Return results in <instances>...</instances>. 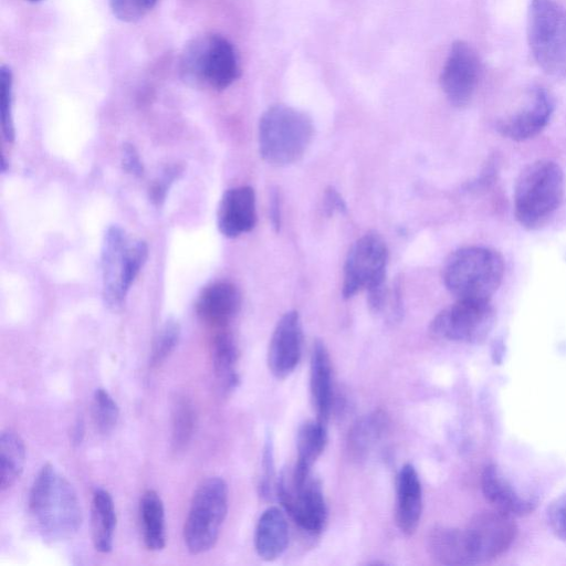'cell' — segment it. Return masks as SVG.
Returning <instances> with one entry per match:
<instances>
[{
	"label": "cell",
	"mask_w": 566,
	"mask_h": 566,
	"mask_svg": "<svg viewBox=\"0 0 566 566\" xmlns=\"http://www.w3.org/2000/svg\"><path fill=\"white\" fill-rule=\"evenodd\" d=\"M388 250L376 233H366L350 248L345 265L343 296L349 298L357 292H366L385 285Z\"/></svg>",
	"instance_id": "9c48e42d"
},
{
	"label": "cell",
	"mask_w": 566,
	"mask_h": 566,
	"mask_svg": "<svg viewBox=\"0 0 566 566\" xmlns=\"http://www.w3.org/2000/svg\"><path fill=\"white\" fill-rule=\"evenodd\" d=\"M554 112V99L542 86H534L524 103L497 122L499 132L512 140H525L539 134Z\"/></svg>",
	"instance_id": "4fadbf2b"
},
{
	"label": "cell",
	"mask_w": 566,
	"mask_h": 566,
	"mask_svg": "<svg viewBox=\"0 0 566 566\" xmlns=\"http://www.w3.org/2000/svg\"><path fill=\"white\" fill-rule=\"evenodd\" d=\"M12 71L8 65L3 64L0 67V119L2 135L8 143H12L15 137L12 115Z\"/></svg>",
	"instance_id": "1f68e13d"
},
{
	"label": "cell",
	"mask_w": 566,
	"mask_h": 566,
	"mask_svg": "<svg viewBox=\"0 0 566 566\" xmlns=\"http://www.w3.org/2000/svg\"><path fill=\"white\" fill-rule=\"evenodd\" d=\"M270 218L272 227L275 229V231H279L281 226V200L276 190H273L271 193Z\"/></svg>",
	"instance_id": "ab89813d"
},
{
	"label": "cell",
	"mask_w": 566,
	"mask_h": 566,
	"mask_svg": "<svg viewBox=\"0 0 566 566\" xmlns=\"http://www.w3.org/2000/svg\"><path fill=\"white\" fill-rule=\"evenodd\" d=\"M504 273L502 256L483 247L454 251L443 268L446 287L457 300H490Z\"/></svg>",
	"instance_id": "277c9868"
},
{
	"label": "cell",
	"mask_w": 566,
	"mask_h": 566,
	"mask_svg": "<svg viewBox=\"0 0 566 566\" xmlns=\"http://www.w3.org/2000/svg\"><path fill=\"white\" fill-rule=\"evenodd\" d=\"M122 167L127 172L135 177L144 175V165L140 160L136 147L130 143H125L122 146Z\"/></svg>",
	"instance_id": "74e56055"
},
{
	"label": "cell",
	"mask_w": 566,
	"mask_h": 566,
	"mask_svg": "<svg viewBox=\"0 0 566 566\" xmlns=\"http://www.w3.org/2000/svg\"><path fill=\"white\" fill-rule=\"evenodd\" d=\"M564 174L551 160L528 165L520 175L514 191V212L525 228L544 224L559 207L564 196Z\"/></svg>",
	"instance_id": "5b68a950"
},
{
	"label": "cell",
	"mask_w": 566,
	"mask_h": 566,
	"mask_svg": "<svg viewBox=\"0 0 566 566\" xmlns=\"http://www.w3.org/2000/svg\"><path fill=\"white\" fill-rule=\"evenodd\" d=\"M513 517L493 509L470 520L464 532L476 564L496 558L511 546L517 531Z\"/></svg>",
	"instance_id": "8fae6325"
},
{
	"label": "cell",
	"mask_w": 566,
	"mask_h": 566,
	"mask_svg": "<svg viewBox=\"0 0 566 566\" xmlns=\"http://www.w3.org/2000/svg\"><path fill=\"white\" fill-rule=\"evenodd\" d=\"M387 417L381 411L371 412L358 420L348 433V449L356 458L366 455L384 434Z\"/></svg>",
	"instance_id": "83f0119b"
},
{
	"label": "cell",
	"mask_w": 566,
	"mask_h": 566,
	"mask_svg": "<svg viewBox=\"0 0 566 566\" xmlns=\"http://www.w3.org/2000/svg\"><path fill=\"white\" fill-rule=\"evenodd\" d=\"M233 44L218 33H205L188 42L179 60V75L188 85L222 91L240 76Z\"/></svg>",
	"instance_id": "7a4b0ae2"
},
{
	"label": "cell",
	"mask_w": 566,
	"mask_h": 566,
	"mask_svg": "<svg viewBox=\"0 0 566 566\" xmlns=\"http://www.w3.org/2000/svg\"><path fill=\"white\" fill-rule=\"evenodd\" d=\"M84 436L83 421L77 420L71 431V440L73 444H80Z\"/></svg>",
	"instance_id": "60d3db41"
},
{
	"label": "cell",
	"mask_w": 566,
	"mask_h": 566,
	"mask_svg": "<svg viewBox=\"0 0 566 566\" xmlns=\"http://www.w3.org/2000/svg\"><path fill=\"white\" fill-rule=\"evenodd\" d=\"M256 223L254 190L249 186L228 189L217 211V226L227 238H237L251 231Z\"/></svg>",
	"instance_id": "2e32d148"
},
{
	"label": "cell",
	"mask_w": 566,
	"mask_h": 566,
	"mask_svg": "<svg viewBox=\"0 0 566 566\" xmlns=\"http://www.w3.org/2000/svg\"><path fill=\"white\" fill-rule=\"evenodd\" d=\"M184 171V167L179 164L167 166L161 176L149 188V199L155 206H160L167 196L168 189L177 180Z\"/></svg>",
	"instance_id": "d590c367"
},
{
	"label": "cell",
	"mask_w": 566,
	"mask_h": 566,
	"mask_svg": "<svg viewBox=\"0 0 566 566\" xmlns=\"http://www.w3.org/2000/svg\"><path fill=\"white\" fill-rule=\"evenodd\" d=\"M25 463V447L19 433L10 428L0 437V469L2 491L10 489L20 478Z\"/></svg>",
	"instance_id": "4316f807"
},
{
	"label": "cell",
	"mask_w": 566,
	"mask_h": 566,
	"mask_svg": "<svg viewBox=\"0 0 566 566\" xmlns=\"http://www.w3.org/2000/svg\"><path fill=\"white\" fill-rule=\"evenodd\" d=\"M310 390L316 419L327 423L333 403L332 365L322 340H315L311 355Z\"/></svg>",
	"instance_id": "ffe728a7"
},
{
	"label": "cell",
	"mask_w": 566,
	"mask_h": 566,
	"mask_svg": "<svg viewBox=\"0 0 566 566\" xmlns=\"http://www.w3.org/2000/svg\"><path fill=\"white\" fill-rule=\"evenodd\" d=\"M422 512V488L415 467L407 463L397 476L396 523L401 533L412 535Z\"/></svg>",
	"instance_id": "d6986e66"
},
{
	"label": "cell",
	"mask_w": 566,
	"mask_h": 566,
	"mask_svg": "<svg viewBox=\"0 0 566 566\" xmlns=\"http://www.w3.org/2000/svg\"><path fill=\"white\" fill-rule=\"evenodd\" d=\"M289 544V525L282 510L268 507L255 526L254 547L260 558L271 562L279 558Z\"/></svg>",
	"instance_id": "7402d4cb"
},
{
	"label": "cell",
	"mask_w": 566,
	"mask_h": 566,
	"mask_svg": "<svg viewBox=\"0 0 566 566\" xmlns=\"http://www.w3.org/2000/svg\"><path fill=\"white\" fill-rule=\"evenodd\" d=\"M430 556L443 565H475L464 528L436 526L427 536Z\"/></svg>",
	"instance_id": "44dd1931"
},
{
	"label": "cell",
	"mask_w": 566,
	"mask_h": 566,
	"mask_svg": "<svg viewBox=\"0 0 566 566\" xmlns=\"http://www.w3.org/2000/svg\"><path fill=\"white\" fill-rule=\"evenodd\" d=\"M313 134V122L307 114L284 104L273 105L259 122L260 155L275 166L293 164L303 157Z\"/></svg>",
	"instance_id": "3957f363"
},
{
	"label": "cell",
	"mask_w": 566,
	"mask_h": 566,
	"mask_svg": "<svg viewBox=\"0 0 566 566\" xmlns=\"http://www.w3.org/2000/svg\"><path fill=\"white\" fill-rule=\"evenodd\" d=\"M528 44L538 66L548 75L566 78V10L555 0H531Z\"/></svg>",
	"instance_id": "8992f818"
},
{
	"label": "cell",
	"mask_w": 566,
	"mask_h": 566,
	"mask_svg": "<svg viewBox=\"0 0 566 566\" xmlns=\"http://www.w3.org/2000/svg\"><path fill=\"white\" fill-rule=\"evenodd\" d=\"M139 515L145 546L153 552L161 551L166 545L165 507L156 491L144 492Z\"/></svg>",
	"instance_id": "484cf974"
},
{
	"label": "cell",
	"mask_w": 566,
	"mask_h": 566,
	"mask_svg": "<svg viewBox=\"0 0 566 566\" xmlns=\"http://www.w3.org/2000/svg\"><path fill=\"white\" fill-rule=\"evenodd\" d=\"M241 295L238 287L227 281L205 286L196 301L198 317L211 327L224 329L240 310Z\"/></svg>",
	"instance_id": "e0dca14e"
},
{
	"label": "cell",
	"mask_w": 566,
	"mask_h": 566,
	"mask_svg": "<svg viewBox=\"0 0 566 566\" xmlns=\"http://www.w3.org/2000/svg\"><path fill=\"white\" fill-rule=\"evenodd\" d=\"M324 207L328 216L333 214L334 212H344L346 210L345 201L336 191V189L332 187L325 191Z\"/></svg>",
	"instance_id": "f35d334b"
},
{
	"label": "cell",
	"mask_w": 566,
	"mask_h": 566,
	"mask_svg": "<svg viewBox=\"0 0 566 566\" xmlns=\"http://www.w3.org/2000/svg\"><path fill=\"white\" fill-rule=\"evenodd\" d=\"M92 541L99 553H109L113 549L116 530L115 504L109 492L96 488L92 497Z\"/></svg>",
	"instance_id": "cb8c5ba5"
},
{
	"label": "cell",
	"mask_w": 566,
	"mask_h": 566,
	"mask_svg": "<svg viewBox=\"0 0 566 566\" xmlns=\"http://www.w3.org/2000/svg\"><path fill=\"white\" fill-rule=\"evenodd\" d=\"M327 443L326 423L315 420L304 422L297 432V457L290 473L294 482H303L312 475V467L323 453Z\"/></svg>",
	"instance_id": "603a6c76"
},
{
	"label": "cell",
	"mask_w": 566,
	"mask_h": 566,
	"mask_svg": "<svg viewBox=\"0 0 566 566\" xmlns=\"http://www.w3.org/2000/svg\"><path fill=\"white\" fill-rule=\"evenodd\" d=\"M481 488L493 509L512 516L528 515L537 505L534 496L521 494L495 464L483 470Z\"/></svg>",
	"instance_id": "ac0fdd59"
},
{
	"label": "cell",
	"mask_w": 566,
	"mask_h": 566,
	"mask_svg": "<svg viewBox=\"0 0 566 566\" xmlns=\"http://www.w3.org/2000/svg\"><path fill=\"white\" fill-rule=\"evenodd\" d=\"M275 492L283 509L304 531L321 533L327 520V507L319 481L312 475L294 482L289 472L282 473Z\"/></svg>",
	"instance_id": "30bf717a"
},
{
	"label": "cell",
	"mask_w": 566,
	"mask_h": 566,
	"mask_svg": "<svg viewBox=\"0 0 566 566\" xmlns=\"http://www.w3.org/2000/svg\"><path fill=\"white\" fill-rule=\"evenodd\" d=\"M196 424L193 406L186 397L176 400L172 407L171 447L179 452L190 442Z\"/></svg>",
	"instance_id": "f1b7e54d"
},
{
	"label": "cell",
	"mask_w": 566,
	"mask_h": 566,
	"mask_svg": "<svg viewBox=\"0 0 566 566\" xmlns=\"http://www.w3.org/2000/svg\"><path fill=\"white\" fill-rule=\"evenodd\" d=\"M494 322L495 311L490 300H457L437 314L430 331L439 338L478 344L486 338Z\"/></svg>",
	"instance_id": "ba28073f"
},
{
	"label": "cell",
	"mask_w": 566,
	"mask_h": 566,
	"mask_svg": "<svg viewBox=\"0 0 566 566\" xmlns=\"http://www.w3.org/2000/svg\"><path fill=\"white\" fill-rule=\"evenodd\" d=\"M92 416L97 430L107 434L114 430L119 409L112 395L104 388H97L93 395Z\"/></svg>",
	"instance_id": "4dcf8cb0"
},
{
	"label": "cell",
	"mask_w": 566,
	"mask_h": 566,
	"mask_svg": "<svg viewBox=\"0 0 566 566\" xmlns=\"http://www.w3.org/2000/svg\"><path fill=\"white\" fill-rule=\"evenodd\" d=\"M29 510L40 533L51 542L73 537L82 524V510L74 488L51 463L44 464L33 481Z\"/></svg>",
	"instance_id": "6da1fadb"
},
{
	"label": "cell",
	"mask_w": 566,
	"mask_h": 566,
	"mask_svg": "<svg viewBox=\"0 0 566 566\" xmlns=\"http://www.w3.org/2000/svg\"><path fill=\"white\" fill-rule=\"evenodd\" d=\"M274 457H273V443L270 437L266 438L263 454H262V473L259 483L260 495L264 499H270L273 493L274 484Z\"/></svg>",
	"instance_id": "e575fe53"
},
{
	"label": "cell",
	"mask_w": 566,
	"mask_h": 566,
	"mask_svg": "<svg viewBox=\"0 0 566 566\" xmlns=\"http://www.w3.org/2000/svg\"><path fill=\"white\" fill-rule=\"evenodd\" d=\"M147 258L148 247L145 241L129 242L125 251L122 272V286L126 294L146 263Z\"/></svg>",
	"instance_id": "d6a6232c"
},
{
	"label": "cell",
	"mask_w": 566,
	"mask_h": 566,
	"mask_svg": "<svg viewBox=\"0 0 566 566\" xmlns=\"http://www.w3.org/2000/svg\"><path fill=\"white\" fill-rule=\"evenodd\" d=\"M547 523L552 532L566 543V493L556 497L548 506Z\"/></svg>",
	"instance_id": "8d00e7d4"
},
{
	"label": "cell",
	"mask_w": 566,
	"mask_h": 566,
	"mask_svg": "<svg viewBox=\"0 0 566 566\" xmlns=\"http://www.w3.org/2000/svg\"><path fill=\"white\" fill-rule=\"evenodd\" d=\"M302 344L300 315L296 311L286 312L275 325L268 350L269 369L276 378H286L295 370L302 356Z\"/></svg>",
	"instance_id": "9a60e30c"
},
{
	"label": "cell",
	"mask_w": 566,
	"mask_h": 566,
	"mask_svg": "<svg viewBox=\"0 0 566 566\" xmlns=\"http://www.w3.org/2000/svg\"><path fill=\"white\" fill-rule=\"evenodd\" d=\"M212 365L216 377L224 391H231L239 385V349L233 335L220 329L212 340Z\"/></svg>",
	"instance_id": "d4e9b609"
},
{
	"label": "cell",
	"mask_w": 566,
	"mask_h": 566,
	"mask_svg": "<svg viewBox=\"0 0 566 566\" xmlns=\"http://www.w3.org/2000/svg\"><path fill=\"white\" fill-rule=\"evenodd\" d=\"M28 1H31V2H38V1H41V0H28Z\"/></svg>",
	"instance_id": "b9f144b4"
},
{
	"label": "cell",
	"mask_w": 566,
	"mask_h": 566,
	"mask_svg": "<svg viewBox=\"0 0 566 566\" xmlns=\"http://www.w3.org/2000/svg\"><path fill=\"white\" fill-rule=\"evenodd\" d=\"M480 76V60L475 50L464 41L452 43L444 62L440 84L448 101L465 106L472 98Z\"/></svg>",
	"instance_id": "7c38bea8"
},
{
	"label": "cell",
	"mask_w": 566,
	"mask_h": 566,
	"mask_svg": "<svg viewBox=\"0 0 566 566\" xmlns=\"http://www.w3.org/2000/svg\"><path fill=\"white\" fill-rule=\"evenodd\" d=\"M181 334L179 322L169 317L161 325L153 343L149 365L151 368L160 366L175 350Z\"/></svg>",
	"instance_id": "f546056e"
},
{
	"label": "cell",
	"mask_w": 566,
	"mask_h": 566,
	"mask_svg": "<svg viewBox=\"0 0 566 566\" xmlns=\"http://www.w3.org/2000/svg\"><path fill=\"white\" fill-rule=\"evenodd\" d=\"M129 240L117 224L107 228L101 250V268L104 304L113 312L120 310L127 294L122 286V272L125 251Z\"/></svg>",
	"instance_id": "5bb4252c"
},
{
	"label": "cell",
	"mask_w": 566,
	"mask_h": 566,
	"mask_svg": "<svg viewBox=\"0 0 566 566\" xmlns=\"http://www.w3.org/2000/svg\"><path fill=\"white\" fill-rule=\"evenodd\" d=\"M228 485L220 476H211L197 488L184 526L187 549L195 555L211 549L218 541L228 512Z\"/></svg>",
	"instance_id": "52a82bcc"
},
{
	"label": "cell",
	"mask_w": 566,
	"mask_h": 566,
	"mask_svg": "<svg viewBox=\"0 0 566 566\" xmlns=\"http://www.w3.org/2000/svg\"><path fill=\"white\" fill-rule=\"evenodd\" d=\"M158 0H108L113 14L123 22H137L147 15Z\"/></svg>",
	"instance_id": "836d02e7"
}]
</instances>
